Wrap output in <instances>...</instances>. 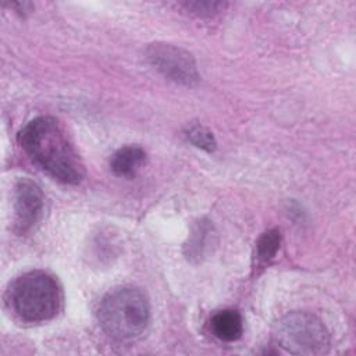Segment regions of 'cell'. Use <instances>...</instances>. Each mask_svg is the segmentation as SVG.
Returning a JSON list of instances; mask_svg holds the SVG:
<instances>
[{"label": "cell", "mask_w": 356, "mask_h": 356, "mask_svg": "<svg viewBox=\"0 0 356 356\" xmlns=\"http://www.w3.org/2000/svg\"><path fill=\"white\" fill-rule=\"evenodd\" d=\"M25 153L54 179L75 185L85 175L83 164L60 122L53 117H36L18 134Z\"/></svg>", "instance_id": "obj_1"}, {"label": "cell", "mask_w": 356, "mask_h": 356, "mask_svg": "<svg viewBox=\"0 0 356 356\" xmlns=\"http://www.w3.org/2000/svg\"><path fill=\"white\" fill-rule=\"evenodd\" d=\"M102 330L115 341H132L143 334L150 320L146 295L136 286L125 285L108 291L97 310Z\"/></svg>", "instance_id": "obj_2"}, {"label": "cell", "mask_w": 356, "mask_h": 356, "mask_svg": "<svg viewBox=\"0 0 356 356\" xmlns=\"http://www.w3.org/2000/svg\"><path fill=\"white\" fill-rule=\"evenodd\" d=\"M6 300L10 310L22 321L43 323L51 320L61 306V291L47 273H24L10 284Z\"/></svg>", "instance_id": "obj_3"}, {"label": "cell", "mask_w": 356, "mask_h": 356, "mask_svg": "<svg viewBox=\"0 0 356 356\" xmlns=\"http://www.w3.org/2000/svg\"><path fill=\"white\" fill-rule=\"evenodd\" d=\"M273 338L292 355H323L330 348V334L323 321L307 312H291L277 320Z\"/></svg>", "instance_id": "obj_4"}, {"label": "cell", "mask_w": 356, "mask_h": 356, "mask_svg": "<svg viewBox=\"0 0 356 356\" xmlns=\"http://www.w3.org/2000/svg\"><path fill=\"white\" fill-rule=\"evenodd\" d=\"M149 64L167 79L184 85L193 86L199 81L195 58L186 50L171 43H152L146 49Z\"/></svg>", "instance_id": "obj_5"}, {"label": "cell", "mask_w": 356, "mask_h": 356, "mask_svg": "<svg viewBox=\"0 0 356 356\" xmlns=\"http://www.w3.org/2000/svg\"><path fill=\"white\" fill-rule=\"evenodd\" d=\"M13 199L14 229L18 234H25L42 216L44 204L43 193L35 182L24 178L14 185Z\"/></svg>", "instance_id": "obj_6"}, {"label": "cell", "mask_w": 356, "mask_h": 356, "mask_svg": "<svg viewBox=\"0 0 356 356\" xmlns=\"http://www.w3.org/2000/svg\"><path fill=\"white\" fill-rule=\"evenodd\" d=\"M210 330L216 338L224 342H235L242 337V316L234 309L217 312L210 320Z\"/></svg>", "instance_id": "obj_7"}, {"label": "cell", "mask_w": 356, "mask_h": 356, "mask_svg": "<svg viewBox=\"0 0 356 356\" xmlns=\"http://www.w3.org/2000/svg\"><path fill=\"white\" fill-rule=\"evenodd\" d=\"M146 161V152L136 145L118 149L110 159V167L115 175L132 178Z\"/></svg>", "instance_id": "obj_8"}, {"label": "cell", "mask_w": 356, "mask_h": 356, "mask_svg": "<svg viewBox=\"0 0 356 356\" xmlns=\"http://www.w3.org/2000/svg\"><path fill=\"white\" fill-rule=\"evenodd\" d=\"M281 243V234L278 229H268L266 231L256 243V256L260 263H268L271 261Z\"/></svg>", "instance_id": "obj_9"}, {"label": "cell", "mask_w": 356, "mask_h": 356, "mask_svg": "<svg viewBox=\"0 0 356 356\" xmlns=\"http://www.w3.org/2000/svg\"><path fill=\"white\" fill-rule=\"evenodd\" d=\"M186 136L195 146H197L206 152H213L216 149L217 143H216L213 134L206 127H203L200 124L191 125L186 132Z\"/></svg>", "instance_id": "obj_10"}, {"label": "cell", "mask_w": 356, "mask_h": 356, "mask_svg": "<svg viewBox=\"0 0 356 356\" xmlns=\"http://www.w3.org/2000/svg\"><path fill=\"white\" fill-rule=\"evenodd\" d=\"M182 6L186 10H189L192 14H196L200 17H211V15L222 11L227 7V3L196 0V1H185V3H182Z\"/></svg>", "instance_id": "obj_11"}]
</instances>
